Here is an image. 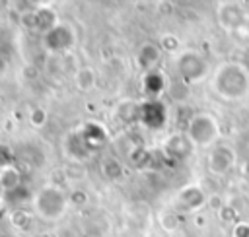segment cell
I'll return each mask as SVG.
<instances>
[{
    "label": "cell",
    "instance_id": "obj_1",
    "mask_svg": "<svg viewBox=\"0 0 249 237\" xmlns=\"http://www.w3.org/2000/svg\"><path fill=\"white\" fill-rule=\"evenodd\" d=\"M212 85L220 97L237 101L249 91V70L239 62H224L214 72Z\"/></svg>",
    "mask_w": 249,
    "mask_h": 237
},
{
    "label": "cell",
    "instance_id": "obj_2",
    "mask_svg": "<svg viewBox=\"0 0 249 237\" xmlns=\"http://www.w3.org/2000/svg\"><path fill=\"white\" fill-rule=\"evenodd\" d=\"M218 136H220V128L212 115L198 113V115L191 117L189 126H187V138L191 140V144L206 148V146L214 144Z\"/></svg>",
    "mask_w": 249,
    "mask_h": 237
},
{
    "label": "cell",
    "instance_id": "obj_3",
    "mask_svg": "<svg viewBox=\"0 0 249 237\" xmlns=\"http://www.w3.org/2000/svg\"><path fill=\"white\" fill-rule=\"evenodd\" d=\"M177 68H179L181 76H183L187 82H198V80H202V78L206 76V70H208L206 60H204L200 54L191 52V51H189V52H183V54L179 56Z\"/></svg>",
    "mask_w": 249,
    "mask_h": 237
},
{
    "label": "cell",
    "instance_id": "obj_4",
    "mask_svg": "<svg viewBox=\"0 0 249 237\" xmlns=\"http://www.w3.org/2000/svg\"><path fill=\"white\" fill-rule=\"evenodd\" d=\"M218 21L224 29L235 31L247 21V16L239 2H222L218 6Z\"/></svg>",
    "mask_w": 249,
    "mask_h": 237
},
{
    "label": "cell",
    "instance_id": "obj_5",
    "mask_svg": "<svg viewBox=\"0 0 249 237\" xmlns=\"http://www.w3.org/2000/svg\"><path fill=\"white\" fill-rule=\"evenodd\" d=\"M208 169L214 173V175H224L228 173L233 163H235V153L228 148V146H216L210 150L208 153Z\"/></svg>",
    "mask_w": 249,
    "mask_h": 237
},
{
    "label": "cell",
    "instance_id": "obj_6",
    "mask_svg": "<svg viewBox=\"0 0 249 237\" xmlns=\"http://www.w3.org/2000/svg\"><path fill=\"white\" fill-rule=\"evenodd\" d=\"M181 202H183L185 208H189V210H196V208L204 202V194H202L198 188L189 186V188H185V190L181 192Z\"/></svg>",
    "mask_w": 249,
    "mask_h": 237
},
{
    "label": "cell",
    "instance_id": "obj_7",
    "mask_svg": "<svg viewBox=\"0 0 249 237\" xmlns=\"http://www.w3.org/2000/svg\"><path fill=\"white\" fill-rule=\"evenodd\" d=\"M158 56H160V52H158V49H156L154 45H146V47L142 49V52H140V60H142L144 66H148V68L158 62Z\"/></svg>",
    "mask_w": 249,
    "mask_h": 237
},
{
    "label": "cell",
    "instance_id": "obj_8",
    "mask_svg": "<svg viewBox=\"0 0 249 237\" xmlns=\"http://www.w3.org/2000/svg\"><path fill=\"white\" fill-rule=\"evenodd\" d=\"M235 39H241V41H249V21H245L241 27H237L235 31H231Z\"/></svg>",
    "mask_w": 249,
    "mask_h": 237
},
{
    "label": "cell",
    "instance_id": "obj_9",
    "mask_svg": "<svg viewBox=\"0 0 249 237\" xmlns=\"http://www.w3.org/2000/svg\"><path fill=\"white\" fill-rule=\"evenodd\" d=\"M233 237H249V225L247 223H239L233 229Z\"/></svg>",
    "mask_w": 249,
    "mask_h": 237
},
{
    "label": "cell",
    "instance_id": "obj_10",
    "mask_svg": "<svg viewBox=\"0 0 249 237\" xmlns=\"http://www.w3.org/2000/svg\"><path fill=\"white\" fill-rule=\"evenodd\" d=\"M163 43H165V47H167L169 51H173V49H175V47L179 45V43H177V39H175V37H171V35L163 37Z\"/></svg>",
    "mask_w": 249,
    "mask_h": 237
},
{
    "label": "cell",
    "instance_id": "obj_11",
    "mask_svg": "<svg viewBox=\"0 0 249 237\" xmlns=\"http://www.w3.org/2000/svg\"><path fill=\"white\" fill-rule=\"evenodd\" d=\"M245 56H247V62H245V68H247V70H249V51H247V52H245Z\"/></svg>",
    "mask_w": 249,
    "mask_h": 237
},
{
    "label": "cell",
    "instance_id": "obj_12",
    "mask_svg": "<svg viewBox=\"0 0 249 237\" xmlns=\"http://www.w3.org/2000/svg\"><path fill=\"white\" fill-rule=\"evenodd\" d=\"M247 173H249V163H247Z\"/></svg>",
    "mask_w": 249,
    "mask_h": 237
}]
</instances>
